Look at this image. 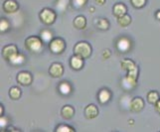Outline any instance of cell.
<instances>
[{
	"instance_id": "cell-9",
	"label": "cell",
	"mask_w": 160,
	"mask_h": 132,
	"mask_svg": "<svg viewBox=\"0 0 160 132\" xmlns=\"http://www.w3.org/2000/svg\"><path fill=\"white\" fill-rule=\"evenodd\" d=\"M19 9V4L16 0H5L3 3V10L6 13H15Z\"/></svg>"
},
{
	"instance_id": "cell-15",
	"label": "cell",
	"mask_w": 160,
	"mask_h": 132,
	"mask_svg": "<svg viewBox=\"0 0 160 132\" xmlns=\"http://www.w3.org/2000/svg\"><path fill=\"white\" fill-rule=\"evenodd\" d=\"M61 114L65 119H71L75 115V109L71 105H65L61 109Z\"/></svg>"
},
{
	"instance_id": "cell-21",
	"label": "cell",
	"mask_w": 160,
	"mask_h": 132,
	"mask_svg": "<svg viewBox=\"0 0 160 132\" xmlns=\"http://www.w3.org/2000/svg\"><path fill=\"white\" fill-rule=\"evenodd\" d=\"M159 100L160 98H159V95L157 91L152 90L147 93V101L150 104H155Z\"/></svg>"
},
{
	"instance_id": "cell-28",
	"label": "cell",
	"mask_w": 160,
	"mask_h": 132,
	"mask_svg": "<svg viewBox=\"0 0 160 132\" xmlns=\"http://www.w3.org/2000/svg\"><path fill=\"white\" fill-rule=\"evenodd\" d=\"M57 132H73L75 131V129L73 127H71V126H68V125H59L57 127Z\"/></svg>"
},
{
	"instance_id": "cell-14",
	"label": "cell",
	"mask_w": 160,
	"mask_h": 132,
	"mask_svg": "<svg viewBox=\"0 0 160 132\" xmlns=\"http://www.w3.org/2000/svg\"><path fill=\"white\" fill-rule=\"evenodd\" d=\"M73 24H74V27L76 29L82 30V29H85L86 26H87V19H86L85 16L79 15L74 19Z\"/></svg>"
},
{
	"instance_id": "cell-1",
	"label": "cell",
	"mask_w": 160,
	"mask_h": 132,
	"mask_svg": "<svg viewBox=\"0 0 160 132\" xmlns=\"http://www.w3.org/2000/svg\"><path fill=\"white\" fill-rule=\"evenodd\" d=\"M43 40L37 36H30L25 40V47L27 50L33 53H40L43 50Z\"/></svg>"
},
{
	"instance_id": "cell-27",
	"label": "cell",
	"mask_w": 160,
	"mask_h": 132,
	"mask_svg": "<svg viewBox=\"0 0 160 132\" xmlns=\"http://www.w3.org/2000/svg\"><path fill=\"white\" fill-rule=\"evenodd\" d=\"M68 3H69V0H58V2H57V8L61 11V12H63V11L66 8H67Z\"/></svg>"
},
{
	"instance_id": "cell-2",
	"label": "cell",
	"mask_w": 160,
	"mask_h": 132,
	"mask_svg": "<svg viewBox=\"0 0 160 132\" xmlns=\"http://www.w3.org/2000/svg\"><path fill=\"white\" fill-rule=\"evenodd\" d=\"M74 53L75 55L82 57V59H87L92 55V46L85 41L79 42L74 47Z\"/></svg>"
},
{
	"instance_id": "cell-13",
	"label": "cell",
	"mask_w": 160,
	"mask_h": 132,
	"mask_svg": "<svg viewBox=\"0 0 160 132\" xmlns=\"http://www.w3.org/2000/svg\"><path fill=\"white\" fill-rule=\"evenodd\" d=\"M70 65H71V67L73 68L74 70L79 71V70H81L82 68V66H84V60H82V57L75 55V56H73V57L71 58Z\"/></svg>"
},
{
	"instance_id": "cell-17",
	"label": "cell",
	"mask_w": 160,
	"mask_h": 132,
	"mask_svg": "<svg viewBox=\"0 0 160 132\" xmlns=\"http://www.w3.org/2000/svg\"><path fill=\"white\" fill-rule=\"evenodd\" d=\"M117 47L120 52H128L130 49V41L126 38H121L118 40Z\"/></svg>"
},
{
	"instance_id": "cell-12",
	"label": "cell",
	"mask_w": 160,
	"mask_h": 132,
	"mask_svg": "<svg viewBox=\"0 0 160 132\" xmlns=\"http://www.w3.org/2000/svg\"><path fill=\"white\" fill-rule=\"evenodd\" d=\"M126 12H128V8H126V6L123 4V3H117L114 4V6L112 8V13L113 15L115 16V17H121L122 15L126 14Z\"/></svg>"
},
{
	"instance_id": "cell-30",
	"label": "cell",
	"mask_w": 160,
	"mask_h": 132,
	"mask_svg": "<svg viewBox=\"0 0 160 132\" xmlns=\"http://www.w3.org/2000/svg\"><path fill=\"white\" fill-rule=\"evenodd\" d=\"M88 0H73V4L76 8H82L87 4Z\"/></svg>"
},
{
	"instance_id": "cell-23",
	"label": "cell",
	"mask_w": 160,
	"mask_h": 132,
	"mask_svg": "<svg viewBox=\"0 0 160 132\" xmlns=\"http://www.w3.org/2000/svg\"><path fill=\"white\" fill-rule=\"evenodd\" d=\"M97 27L100 30H108L109 28V22L106 18H101L97 22Z\"/></svg>"
},
{
	"instance_id": "cell-18",
	"label": "cell",
	"mask_w": 160,
	"mask_h": 132,
	"mask_svg": "<svg viewBox=\"0 0 160 132\" xmlns=\"http://www.w3.org/2000/svg\"><path fill=\"white\" fill-rule=\"evenodd\" d=\"M59 91L64 95H68L72 91V86L68 81H62L58 86Z\"/></svg>"
},
{
	"instance_id": "cell-29",
	"label": "cell",
	"mask_w": 160,
	"mask_h": 132,
	"mask_svg": "<svg viewBox=\"0 0 160 132\" xmlns=\"http://www.w3.org/2000/svg\"><path fill=\"white\" fill-rule=\"evenodd\" d=\"M8 29H9V22L5 18H2L1 21H0V31L6 32Z\"/></svg>"
},
{
	"instance_id": "cell-10",
	"label": "cell",
	"mask_w": 160,
	"mask_h": 132,
	"mask_svg": "<svg viewBox=\"0 0 160 132\" xmlns=\"http://www.w3.org/2000/svg\"><path fill=\"white\" fill-rule=\"evenodd\" d=\"M143 107H144V100L141 97H134L131 100L129 105L130 110L133 112H140L143 109Z\"/></svg>"
},
{
	"instance_id": "cell-33",
	"label": "cell",
	"mask_w": 160,
	"mask_h": 132,
	"mask_svg": "<svg viewBox=\"0 0 160 132\" xmlns=\"http://www.w3.org/2000/svg\"><path fill=\"white\" fill-rule=\"evenodd\" d=\"M154 105H155V110H156L158 113H160V100H159L155 104H154Z\"/></svg>"
},
{
	"instance_id": "cell-35",
	"label": "cell",
	"mask_w": 160,
	"mask_h": 132,
	"mask_svg": "<svg viewBox=\"0 0 160 132\" xmlns=\"http://www.w3.org/2000/svg\"><path fill=\"white\" fill-rule=\"evenodd\" d=\"M155 16H156V18H157V19H159V20H160V10H158V11H157V13H156V15H155Z\"/></svg>"
},
{
	"instance_id": "cell-16",
	"label": "cell",
	"mask_w": 160,
	"mask_h": 132,
	"mask_svg": "<svg viewBox=\"0 0 160 132\" xmlns=\"http://www.w3.org/2000/svg\"><path fill=\"white\" fill-rule=\"evenodd\" d=\"M98 97L100 102L102 104H104L109 101L110 97H112V93H110V91L108 90L103 89V90H100V92H98Z\"/></svg>"
},
{
	"instance_id": "cell-6",
	"label": "cell",
	"mask_w": 160,
	"mask_h": 132,
	"mask_svg": "<svg viewBox=\"0 0 160 132\" xmlns=\"http://www.w3.org/2000/svg\"><path fill=\"white\" fill-rule=\"evenodd\" d=\"M32 75L29 73V71H20L17 76V81L18 84L23 86H30L32 84Z\"/></svg>"
},
{
	"instance_id": "cell-25",
	"label": "cell",
	"mask_w": 160,
	"mask_h": 132,
	"mask_svg": "<svg viewBox=\"0 0 160 132\" xmlns=\"http://www.w3.org/2000/svg\"><path fill=\"white\" fill-rule=\"evenodd\" d=\"M24 61H25V57L23 56V55L18 54V55H16L12 60H11L10 63L13 64V65H21L22 63H24Z\"/></svg>"
},
{
	"instance_id": "cell-20",
	"label": "cell",
	"mask_w": 160,
	"mask_h": 132,
	"mask_svg": "<svg viewBox=\"0 0 160 132\" xmlns=\"http://www.w3.org/2000/svg\"><path fill=\"white\" fill-rule=\"evenodd\" d=\"M118 23L120 27L125 28V27H128L131 23V17L128 14H124V15L121 16V17L118 18Z\"/></svg>"
},
{
	"instance_id": "cell-4",
	"label": "cell",
	"mask_w": 160,
	"mask_h": 132,
	"mask_svg": "<svg viewBox=\"0 0 160 132\" xmlns=\"http://www.w3.org/2000/svg\"><path fill=\"white\" fill-rule=\"evenodd\" d=\"M40 20L45 25H52L56 20V12L52 9L44 8L40 12Z\"/></svg>"
},
{
	"instance_id": "cell-31",
	"label": "cell",
	"mask_w": 160,
	"mask_h": 132,
	"mask_svg": "<svg viewBox=\"0 0 160 132\" xmlns=\"http://www.w3.org/2000/svg\"><path fill=\"white\" fill-rule=\"evenodd\" d=\"M8 124V121H7V118L4 117L1 115V118H0V125H1V129L2 128H5V126Z\"/></svg>"
},
{
	"instance_id": "cell-26",
	"label": "cell",
	"mask_w": 160,
	"mask_h": 132,
	"mask_svg": "<svg viewBox=\"0 0 160 132\" xmlns=\"http://www.w3.org/2000/svg\"><path fill=\"white\" fill-rule=\"evenodd\" d=\"M146 1L147 0H130L132 6H133L134 8H137V9H140L142 7H144L145 4H146Z\"/></svg>"
},
{
	"instance_id": "cell-22",
	"label": "cell",
	"mask_w": 160,
	"mask_h": 132,
	"mask_svg": "<svg viewBox=\"0 0 160 132\" xmlns=\"http://www.w3.org/2000/svg\"><path fill=\"white\" fill-rule=\"evenodd\" d=\"M21 95H22L21 90L19 89V87H17V86L11 87L10 90H9V95H10V97L12 98V100H19V98L21 97Z\"/></svg>"
},
{
	"instance_id": "cell-24",
	"label": "cell",
	"mask_w": 160,
	"mask_h": 132,
	"mask_svg": "<svg viewBox=\"0 0 160 132\" xmlns=\"http://www.w3.org/2000/svg\"><path fill=\"white\" fill-rule=\"evenodd\" d=\"M41 39L44 42H51L53 40V35L52 32L49 30H43L41 32Z\"/></svg>"
},
{
	"instance_id": "cell-3",
	"label": "cell",
	"mask_w": 160,
	"mask_h": 132,
	"mask_svg": "<svg viewBox=\"0 0 160 132\" xmlns=\"http://www.w3.org/2000/svg\"><path fill=\"white\" fill-rule=\"evenodd\" d=\"M49 48L53 54L60 55L62 54L66 49V42L62 38H54V39L49 43Z\"/></svg>"
},
{
	"instance_id": "cell-7",
	"label": "cell",
	"mask_w": 160,
	"mask_h": 132,
	"mask_svg": "<svg viewBox=\"0 0 160 132\" xmlns=\"http://www.w3.org/2000/svg\"><path fill=\"white\" fill-rule=\"evenodd\" d=\"M49 74L53 78H61L64 74V67L60 63H53L49 69Z\"/></svg>"
},
{
	"instance_id": "cell-11",
	"label": "cell",
	"mask_w": 160,
	"mask_h": 132,
	"mask_svg": "<svg viewBox=\"0 0 160 132\" xmlns=\"http://www.w3.org/2000/svg\"><path fill=\"white\" fill-rule=\"evenodd\" d=\"M98 115V109L96 104H89L85 108V116L88 119H93Z\"/></svg>"
},
{
	"instance_id": "cell-32",
	"label": "cell",
	"mask_w": 160,
	"mask_h": 132,
	"mask_svg": "<svg viewBox=\"0 0 160 132\" xmlns=\"http://www.w3.org/2000/svg\"><path fill=\"white\" fill-rule=\"evenodd\" d=\"M109 57H110V51L109 50L103 51V53H102V58L103 59H108Z\"/></svg>"
},
{
	"instance_id": "cell-19",
	"label": "cell",
	"mask_w": 160,
	"mask_h": 132,
	"mask_svg": "<svg viewBox=\"0 0 160 132\" xmlns=\"http://www.w3.org/2000/svg\"><path fill=\"white\" fill-rule=\"evenodd\" d=\"M120 67H121V69H122V70L128 71H130L132 69H134L136 66H135V63L132 61V60H130V59H124V60L121 61Z\"/></svg>"
},
{
	"instance_id": "cell-5",
	"label": "cell",
	"mask_w": 160,
	"mask_h": 132,
	"mask_svg": "<svg viewBox=\"0 0 160 132\" xmlns=\"http://www.w3.org/2000/svg\"><path fill=\"white\" fill-rule=\"evenodd\" d=\"M18 49L15 45H7L3 48L2 50V56L6 61H11L16 55H18Z\"/></svg>"
},
{
	"instance_id": "cell-8",
	"label": "cell",
	"mask_w": 160,
	"mask_h": 132,
	"mask_svg": "<svg viewBox=\"0 0 160 132\" xmlns=\"http://www.w3.org/2000/svg\"><path fill=\"white\" fill-rule=\"evenodd\" d=\"M138 76V68L135 67L134 69H132L128 71V76L124 79V81H126L129 85V86L133 87L136 85V80Z\"/></svg>"
},
{
	"instance_id": "cell-34",
	"label": "cell",
	"mask_w": 160,
	"mask_h": 132,
	"mask_svg": "<svg viewBox=\"0 0 160 132\" xmlns=\"http://www.w3.org/2000/svg\"><path fill=\"white\" fill-rule=\"evenodd\" d=\"M95 2L98 5H103L104 3H106V0H95Z\"/></svg>"
}]
</instances>
